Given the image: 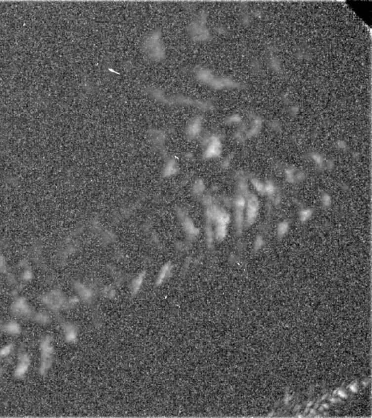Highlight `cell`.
<instances>
[]
</instances>
